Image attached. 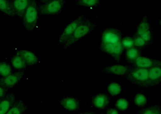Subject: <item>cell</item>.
<instances>
[{
	"mask_svg": "<svg viewBox=\"0 0 161 114\" xmlns=\"http://www.w3.org/2000/svg\"><path fill=\"white\" fill-rule=\"evenodd\" d=\"M12 73V69L9 64L5 62H0V75L7 77Z\"/></svg>",
	"mask_w": 161,
	"mask_h": 114,
	"instance_id": "26",
	"label": "cell"
},
{
	"mask_svg": "<svg viewBox=\"0 0 161 114\" xmlns=\"http://www.w3.org/2000/svg\"><path fill=\"white\" fill-rule=\"evenodd\" d=\"M80 114H96V112L93 111H89L86 112H80Z\"/></svg>",
	"mask_w": 161,
	"mask_h": 114,
	"instance_id": "31",
	"label": "cell"
},
{
	"mask_svg": "<svg viewBox=\"0 0 161 114\" xmlns=\"http://www.w3.org/2000/svg\"><path fill=\"white\" fill-rule=\"evenodd\" d=\"M100 114H104L103 112H100Z\"/></svg>",
	"mask_w": 161,
	"mask_h": 114,
	"instance_id": "32",
	"label": "cell"
},
{
	"mask_svg": "<svg viewBox=\"0 0 161 114\" xmlns=\"http://www.w3.org/2000/svg\"><path fill=\"white\" fill-rule=\"evenodd\" d=\"M130 68V67L129 66L116 64L103 67L101 72L104 74L123 77L128 73Z\"/></svg>",
	"mask_w": 161,
	"mask_h": 114,
	"instance_id": "9",
	"label": "cell"
},
{
	"mask_svg": "<svg viewBox=\"0 0 161 114\" xmlns=\"http://www.w3.org/2000/svg\"><path fill=\"white\" fill-rule=\"evenodd\" d=\"M137 114H161V105L157 104L143 107L138 110Z\"/></svg>",
	"mask_w": 161,
	"mask_h": 114,
	"instance_id": "20",
	"label": "cell"
},
{
	"mask_svg": "<svg viewBox=\"0 0 161 114\" xmlns=\"http://www.w3.org/2000/svg\"><path fill=\"white\" fill-rule=\"evenodd\" d=\"M131 66L136 67L149 68L153 67L161 66V61L160 59L141 55Z\"/></svg>",
	"mask_w": 161,
	"mask_h": 114,
	"instance_id": "12",
	"label": "cell"
},
{
	"mask_svg": "<svg viewBox=\"0 0 161 114\" xmlns=\"http://www.w3.org/2000/svg\"><path fill=\"white\" fill-rule=\"evenodd\" d=\"M133 37L134 41L135 47L141 51L145 49L149 44L137 34L135 33Z\"/></svg>",
	"mask_w": 161,
	"mask_h": 114,
	"instance_id": "24",
	"label": "cell"
},
{
	"mask_svg": "<svg viewBox=\"0 0 161 114\" xmlns=\"http://www.w3.org/2000/svg\"><path fill=\"white\" fill-rule=\"evenodd\" d=\"M16 54L24 60L27 65L28 66H34L39 62L38 57L31 51L26 50H19L17 51Z\"/></svg>",
	"mask_w": 161,
	"mask_h": 114,
	"instance_id": "15",
	"label": "cell"
},
{
	"mask_svg": "<svg viewBox=\"0 0 161 114\" xmlns=\"http://www.w3.org/2000/svg\"><path fill=\"white\" fill-rule=\"evenodd\" d=\"M10 90L0 86V99H2L9 92Z\"/></svg>",
	"mask_w": 161,
	"mask_h": 114,
	"instance_id": "29",
	"label": "cell"
},
{
	"mask_svg": "<svg viewBox=\"0 0 161 114\" xmlns=\"http://www.w3.org/2000/svg\"><path fill=\"white\" fill-rule=\"evenodd\" d=\"M106 114H119V112L116 108H109L106 110Z\"/></svg>",
	"mask_w": 161,
	"mask_h": 114,
	"instance_id": "30",
	"label": "cell"
},
{
	"mask_svg": "<svg viewBox=\"0 0 161 114\" xmlns=\"http://www.w3.org/2000/svg\"><path fill=\"white\" fill-rule=\"evenodd\" d=\"M38 11L37 1L30 0L29 5L22 18L23 27L27 32H32L38 26Z\"/></svg>",
	"mask_w": 161,
	"mask_h": 114,
	"instance_id": "3",
	"label": "cell"
},
{
	"mask_svg": "<svg viewBox=\"0 0 161 114\" xmlns=\"http://www.w3.org/2000/svg\"><path fill=\"white\" fill-rule=\"evenodd\" d=\"M16 100L15 95L9 92L3 98L0 99V114H6Z\"/></svg>",
	"mask_w": 161,
	"mask_h": 114,
	"instance_id": "14",
	"label": "cell"
},
{
	"mask_svg": "<svg viewBox=\"0 0 161 114\" xmlns=\"http://www.w3.org/2000/svg\"><path fill=\"white\" fill-rule=\"evenodd\" d=\"M66 1L64 0H46L37 2L38 13L43 16H55L62 12Z\"/></svg>",
	"mask_w": 161,
	"mask_h": 114,
	"instance_id": "4",
	"label": "cell"
},
{
	"mask_svg": "<svg viewBox=\"0 0 161 114\" xmlns=\"http://www.w3.org/2000/svg\"><path fill=\"white\" fill-rule=\"evenodd\" d=\"M121 31L113 27L105 28L102 33L99 49L102 53L107 54L120 63L124 48L122 45Z\"/></svg>",
	"mask_w": 161,
	"mask_h": 114,
	"instance_id": "1",
	"label": "cell"
},
{
	"mask_svg": "<svg viewBox=\"0 0 161 114\" xmlns=\"http://www.w3.org/2000/svg\"><path fill=\"white\" fill-rule=\"evenodd\" d=\"M142 51L136 47H133L126 50L125 58L126 62L131 65L136 60L141 56Z\"/></svg>",
	"mask_w": 161,
	"mask_h": 114,
	"instance_id": "19",
	"label": "cell"
},
{
	"mask_svg": "<svg viewBox=\"0 0 161 114\" xmlns=\"http://www.w3.org/2000/svg\"><path fill=\"white\" fill-rule=\"evenodd\" d=\"M60 104L67 112H79L80 109V101L74 97H63L60 100Z\"/></svg>",
	"mask_w": 161,
	"mask_h": 114,
	"instance_id": "11",
	"label": "cell"
},
{
	"mask_svg": "<svg viewBox=\"0 0 161 114\" xmlns=\"http://www.w3.org/2000/svg\"><path fill=\"white\" fill-rule=\"evenodd\" d=\"M149 68L130 67L128 73L123 77L124 79L135 86L146 88Z\"/></svg>",
	"mask_w": 161,
	"mask_h": 114,
	"instance_id": "5",
	"label": "cell"
},
{
	"mask_svg": "<svg viewBox=\"0 0 161 114\" xmlns=\"http://www.w3.org/2000/svg\"><path fill=\"white\" fill-rule=\"evenodd\" d=\"M28 107V105L23 100H16L6 114H24Z\"/></svg>",
	"mask_w": 161,
	"mask_h": 114,
	"instance_id": "17",
	"label": "cell"
},
{
	"mask_svg": "<svg viewBox=\"0 0 161 114\" xmlns=\"http://www.w3.org/2000/svg\"><path fill=\"white\" fill-rule=\"evenodd\" d=\"M161 83V66L152 67L148 69L146 87L159 86Z\"/></svg>",
	"mask_w": 161,
	"mask_h": 114,
	"instance_id": "10",
	"label": "cell"
},
{
	"mask_svg": "<svg viewBox=\"0 0 161 114\" xmlns=\"http://www.w3.org/2000/svg\"><path fill=\"white\" fill-rule=\"evenodd\" d=\"M86 17L81 15L73 19L69 23L63 30L59 36L58 39V46H63L68 40L78 26L83 21Z\"/></svg>",
	"mask_w": 161,
	"mask_h": 114,
	"instance_id": "7",
	"label": "cell"
},
{
	"mask_svg": "<svg viewBox=\"0 0 161 114\" xmlns=\"http://www.w3.org/2000/svg\"><path fill=\"white\" fill-rule=\"evenodd\" d=\"M0 11L10 17L16 16L11 1L0 0Z\"/></svg>",
	"mask_w": 161,
	"mask_h": 114,
	"instance_id": "18",
	"label": "cell"
},
{
	"mask_svg": "<svg viewBox=\"0 0 161 114\" xmlns=\"http://www.w3.org/2000/svg\"><path fill=\"white\" fill-rule=\"evenodd\" d=\"M97 25L89 18L86 17L76 28L72 35L63 46V47L64 49H67L71 45L81 40L91 33Z\"/></svg>",
	"mask_w": 161,
	"mask_h": 114,
	"instance_id": "2",
	"label": "cell"
},
{
	"mask_svg": "<svg viewBox=\"0 0 161 114\" xmlns=\"http://www.w3.org/2000/svg\"><path fill=\"white\" fill-rule=\"evenodd\" d=\"M134 103L136 106L139 108H143L147 103V99L146 95L143 94L138 92L134 98Z\"/></svg>",
	"mask_w": 161,
	"mask_h": 114,
	"instance_id": "23",
	"label": "cell"
},
{
	"mask_svg": "<svg viewBox=\"0 0 161 114\" xmlns=\"http://www.w3.org/2000/svg\"><path fill=\"white\" fill-rule=\"evenodd\" d=\"M11 63L14 68L17 70L25 69L27 66L24 60L17 54L12 58Z\"/></svg>",
	"mask_w": 161,
	"mask_h": 114,
	"instance_id": "21",
	"label": "cell"
},
{
	"mask_svg": "<svg viewBox=\"0 0 161 114\" xmlns=\"http://www.w3.org/2000/svg\"><path fill=\"white\" fill-rule=\"evenodd\" d=\"M30 0H15L11 1L16 16L22 19L29 5Z\"/></svg>",
	"mask_w": 161,
	"mask_h": 114,
	"instance_id": "16",
	"label": "cell"
},
{
	"mask_svg": "<svg viewBox=\"0 0 161 114\" xmlns=\"http://www.w3.org/2000/svg\"><path fill=\"white\" fill-rule=\"evenodd\" d=\"M129 106L128 101L123 98L118 99L115 103L116 109L121 112L127 110L129 109Z\"/></svg>",
	"mask_w": 161,
	"mask_h": 114,
	"instance_id": "27",
	"label": "cell"
},
{
	"mask_svg": "<svg viewBox=\"0 0 161 114\" xmlns=\"http://www.w3.org/2000/svg\"><path fill=\"white\" fill-rule=\"evenodd\" d=\"M136 34L151 45L153 42V32L147 17H144L138 24L136 28Z\"/></svg>",
	"mask_w": 161,
	"mask_h": 114,
	"instance_id": "6",
	"label": "cell"
},
{
	"mask_svg": "<svg viewBox=\"0 0 161 114\" xmlns=\"http://www.w3.org/2000/svg\"><path fill=\"white\" fill-rule=\"evenodd\" d=\"M25 71H19L8 76L0 78V86L11 89L18 85L24 77Z\"/></svg>",
	"mask_w": 161,
	"mask_h": 114,
	"instance_id": "8",
	"label": "cell"
},
{
	"mask_svg": "<svg viewBox=\"0 0 161 114\" xmlns=\"http://www.w3.org/2000/svg\"><path fill=\"white\" fill-rule=\"evenodd\" d=\"M107 90L109 95L114 97L120 95L121 92L122 87L118 82H112L108 85Z\"/></svg>",
	"mask_w": 161,
	"mask_h": 114,
	"instance_id": "22",
	"label": "cell"
},
{
	"mask_svg": "<svg viewBox=\"0 0 161 114\" xmlns=\"http://www.w3.org/2000/svg\"><path fill=\"white\" fill-rule=\"evenodd\" d=\"M110 102V97L105 93H97L92 99V102L93 106L99 110L107 109Z\"/></svg>",
	"mask_w": 161,
	"mask_h": 114,
	"instance_id": "13",
	"label": "cell"
},
{
	"mask_svg": "<svg viewBox=\"0 0 161 114\" xmlns=\"http://www.w3.org/2000/svg\"><path fill=\"white\" fill-rule=\"evenodd\" d=\"M100 3L98 0H80L76 2L75 5L92 8L97 6Z\"/></svg>",
	"mask_w": 161,
	"mask_h": 114,
	"instance_id": "25",
	"label": "cell"
},
{
	"mask_svg": "<svg viewBox=\"0 0 161 114\" xmlns=\"http://www.w3.org/2000/svg\"><path fill=\"white\" fill-rule=\"evenodd\" d=\"M122 45L124 49L134 47V41L133 37L126 36L122 38Z\"/></svg>",
	"mask_w": 161,
	"mask_h": 114,
	"instance_id": "28",
	"label": "cell"
}]
</instances>
